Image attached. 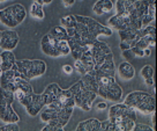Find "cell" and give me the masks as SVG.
<instances>
[{
	"label": "cell",
	"mask_w": 157,
	"mask_h": 131,
	"mask_svg": "<svg viewBox=\"0 0 157 131\" xmlns=\"http://www.w3.org/2000/svg\"><path fill=\"white\" fill-rule=\"evenodd\" d=\"M136 122V110L125 103H116L109 109V120L101 122V130L133 131Z\"/></svg>",
	"instance_id": "1"
},
{
	"label": "cell",
	"mask_w": 157,
	"mask_h": 131,
	"mask_svg": "<svg viewBox=\"0 0 157 131\" xmlns=\"http://www.w3.org/2000/svg\"><path fill=\"white\" fill-rule=\"evenodd\" d=\"M124 103L143 115H150L156 110V99L154 94L143 91H134L127 94Z\"/></svg>",
	"instance_id": "2"
},
{
	"label": "cell",
	"mask_w": 157,
	"mask_h": 131,
	"mask_svg": "<svg viewBox=\"0 0 157 131\" xmlns=\"http://www.w3.org/2000/svg\"><path fill=\"white\" fill-rule=\"evenodd\" d=\"M15 68L27 80L42 77L46 72V63L42 59H22L15 62Z\"/></svg>",
	"instance_id": "3"
},
{
	"label": "cell",
	"mask_w": 157,
	"mask_h": 131,
	"mask_svg": "<svg viewBox=\"0 0 157 131\" xmlns=\"http://www.w3.org/2000/svg\"><path fill=\"white\" fill-rule=\"evenodd\" d=\"M14 93L0 87V121L4 123H19L20 116L13 108Z\"/></svg>",
	"instance_id": "4"
},
{
	"label": "cell",
	"mask_w": 157,
	"mask_h": 131,
	"mask_svg": "<svg viewBox=\"0 0 157 131\" xmlns=\"http://www.w3.org/2000/svg\"><path fill=\"white\" fill-rule=\"evenodd\" d=\"M74 108L72 107H64L58 109L57 116L53 120L46 123V125L42 129V131H60L67 125L68 121L73 115Z\"/></svg>",
	"instance_id": "5"
},
{
	"label": "cell",
	"mask_w": 157,
	"mask_h": 131,
	"mask_svg": "<svg viewBox=\"0 0 157 131\" xmlns=\"http://www.w3.org/2000/svg\"><path fill=\"white\" fill-rule=\"evenodd\" d=\"M97 97V92L91 88H88L83 86L81 83V88L74 96L75 107L81 108L83 112H90L93 107V102Z\"/></svg>",
	"instance_id": "6"
},
{
	"label": "cell",
	"mask_w": 157,
	"mask_h": 131,
	"mask_svg": "<svg viewBox=\"0 0 157 131\" xmlns=\"http://www.w3.org/2000/svg\"><path fill=\"white\" fill-rule=\"evenodd\" d=\"M20 103L25 108V112L28 113V115L33 117L37 116L39 113L42 112V109L46 106V102H45L43 93L42 94H37V93L35 92L33 94L28 95L27 97H25Z\"/></svg>",
	"instance_id": "7"
},
{
	"label": "cell",
	"mask_w": 157,
	"mask_h": 131,
	"mask_svg": "<svg viewBox=\"0 0 157 131\" xmlns=\"http://www.w3.org/2000/svg\"><path fill=\"white\" fill-rule=\"evenodd\" d=\"M75 16H76V20H78V22H82L96 39H97L98 36H101V35L102 36H111L113 34V30L110 27H106V26L98 23L97 21H95L91 18L83 16V15H75Z\"/></svg>",
	"instance_id": "8"
},
{
	"label": "cell",
	"mask_w": 157,
	"mask_h": 131,
	"mask_svg": "<svg viewBox=\"0 0 157 131\" xmlns=\"http://www.w3.org/2000/svg\"><path fill=\"white\" fill-rule=\"evenodd\" d=\"M93 71L96 77H101V76H114L116 74V66H114V60H113L112 52L106 55L105 57L101 58L97 62H95Z\"/></svg>",
	"instance_id": "9"
},
{
	"label": "cell",
	"mask_w": 157,
	"mask_h": 131,
	"mask_svg": "<svg viewBox=\"0 0 157 131\" xmlns=\"http://www.w3.org/2000/svg\"><path fill=\"white\" fill-rule=\"evenodd\" d=\"M97 96H101L106 101L111 102H120L123 97V88L117 83L111 84L109 86H98Z\"/></svg>",
	"instance_id": "10"
},
{
	"label": "cell",
	"mask_w": 157,
	"mask_h": 131,
	"mask_svg": "<svg viewBox=\"0 0 157 131\" xmlns=\"http://www.w3.org/2000/svg\"><path fill=\"white\" fill-rule=\"evenodd\" d=\"M118 34L120 37L119 47L121 50L132 49L140 39V29H135V28H126V29L119 30Z\"/></svg>",
	"instance_id": "11"
},
{
	"label": "cell",
	"mask_w": 157,
	"mask_h": 131,
	"mask_svg": "<svg viewBox=\"0 0 157 131\" xmlns=\"http://www.w3.org/2000/svg\"><path fill=\"white\" fill-rule=\"evenodd\" d=\"M58 44L59 41L54 39L50 33L45 34L40 39V49H42L43 54L46 55V56H50V57H53V58L61 57V55L59 52Z\"/></svg>",
	"instance_id": "12"
},
{
	"label": "cell",
	"mask_w": 157,
	"mask_h": 131,
	"mask_svg": "<svg viewBox=\"0 0 157 131\" xmlns=\"http://www.w3.org/2000/svg\"><path fill=\"white\" fill-rule=\"evenodd\" d=\"M20 42L19 34L13 29H7L1 31V39H0V48L2 50H10L13 51Z\"/></svg>",
	"instance_id": "13"
},
{
	"label": "cell",
	"mask_w": 157,
	"mask_h": 131,
	"mask_svg": "<svg viewBox=\"0 0 157 131\" xmlns=\"http://www.w3.org/2000/svg\"><path fill=\"white\" fill-rule=\"evenodd\" d=\"M14 97L15 100H17L19 102H21L25 97H27L28 95L34 93V88L30 85L29 80L25 79L23 77H21L17 79V81L15 83L14 87Z\"/></svg>",
	"instance_id": "14"
},
{
	"label": "cell",
	"mask_w": 157,
	"mask_h": 131,
	"mask_svg": "<svg viewBox=\"0 0 157 131\" xmlns=\"http://www.w3.org/2000/svg\"><path fill=\"white\" fill-rule=\"evenodd\" d=\"M69 45V50H71V55L73 56L74 59H80L81 56L90 49V45H87L86 43H83L82 41L75 39V37H68L67 39Z\"/></svg>",
	"instance_id": "15"
},
{
	"label": "cell",
	"mask_w": 157,
	"mask_h": 131,
	"mask_svg": "<svg viewBox=\"0 0 157 131\" xmlns=\"http://www.w3.org/2000/svg\"><path fill=\"white\" fill-rule=\"evenodd\" d=\"M90 52H91V56L94 58V62H97L101 58L105 57L106 55L111 54V49L105 42H102V41H98L96 39L91 45H90Z\"/></svg>",
	"instance_id": "16"
},
{
	"label": "cell",
	"mask_w": 157,
	"mask_h": 131,
	"mask_svg": "<svg viewBox=\"0 0 157 131\" xmlns=\"http://www.w3.org/2000/svg\"><path fill=\"white\" fill-rule=\"evenodd\" d=\"M15 62H16V59H15L13 51L2 50V52L0 54V66H1L2 72L13 68V66L15 65Z\"/></svg>",
	"instance_id": "17"
},
{
	"label": "cell",
	"mask_w": 157,
	"mask_h": 131,
	"mask_svg": "<svg viewBox=\"0 0 157 131\" xmlns=\"http://www.w3.org/2000/svg\"><path fill=\"white\" fill-rule=\"evenodd\" d=\"M117 71L119 77L124 79V80H131L135 76V68L127 60H125V62L119 64L117 68Z\"/></svg>",
	"instance_id": "18"
},
{
	"label": "cell",
	"mask_w": 157,
	"mask_h": 131,
	"mask_svg": "<svg viewBox=\"0 0 157 131\" xmlns=\"http://www.w3.org/2000/svg\"><path fill=\"white\" fill-rule=\"evenodd\" d=\"M76 131H99L101 130V121L98 118H88L86 121L80 122L76 125Z\"/></svg>",
	"instance_id": "19"
},
{
	"label": "cell",
	"mask_w": 157,
	"mask_h": 131,
	"mask_svg": "<svg viewBox=\"0 0 157 131\" xmlns=\"http://www.w3.org/2000/svg\"><path fill=\"white\" fill-rule=\"evenodd\" d=\"M60 92H61V88H60V86H59L58 84L52 83V84H50L49 86H46V88H45L44 92H43L45 102H46V106H48L49 103H51L52 101H54V100L59 96Z\"/></svg>",
	"instance_id": "20"
},
{
	"label": "cell",
	"mask_w": 157,
	"mask_h": 131,
	"mask_svg": "<svg viewBox=\"0 0 157 131\" xmlns=\"http://www.w3.org/2000/svg\"><path fill=\"white\" fill-rule=\"evenodd\" d=\"M114 7L112 0H97L93 6V12L96 15H102L104 13L111 12Z\"/></svg>",
	"instance_id": "21"
},
{
	"label": "cell",
	"mask_w": 157,
	"mask_h": 131,
	"mask_svg": "<svg viewBox=\"0 0 157 131\" xmlns=\"http://www.w3.org/2000/svg\"><path fill=\"white\" fill-rule=\"evenodd\" d=\"M0 22L4 26H6L7 28H10V29L16 28L19 26V23L13 18V15H12L8 7H5V8L0 10Z\"/></svg>",
	"instance_id": "22"
},
{
	"label": "cell",
	"mask_w": 157,
	"mask_h": 131,
	"mask_svg": "<svg viewBox=\"0 0 157 131\" xmlns=\"http://www.w3.org/2000/svg\"><path fill=\"white\" fill-rule=\"evenodd\" d=\"M10 13L13 15L14 20L17 23H22L25 19L27 18V10L25 8V6L21 5V4H15V5L8 6Z\"/></svg>",
	"instance_id": "23"
},
{
	"label": "cell",
	"mask_w": 157,
	"mask_h": 131,
	"mask_svg": "<svg viewBox=\"0 0 157 131\" xmlns=\"http://www.w3.org/2000/svg\"><path fill=\"white\" fill-rule=\"evenodd\" d=\"M50 34L52 35L56 39H58V41H67L69 37L67 29L64 28L63 26H56L53 28H51Z\"/></svg>",
	"instance_id": "24"
},
{
	"label": "cell",
	"mask_w": 157,
	"mask_h": 131,
	"mask_svg": "<svg viewBox=\"0 0 157 131\" xmlns=\"http://www.w3.org/2000/svg\"><path fill=\"white\" fill-rule=\"evenodd\" d=\"M80 60H81V63L83 64L84 68L87 70V73L94 70L95 62H94V58H93V56H91V52H90V49H89V50H87V51H86V52L81 56Z\"/></svg>",
	"instance_id": "25"
},
{
	"label": "cell",
	"mask_w": 157,
	"mask_h": 131,
	"mask_svg": "<svg viewBox=\"0 0 157 131\" xmlns=\"http://www.w3.org/2000/svg\"><path fill=\"white\" fill-rule=\"evenodd\" d=\"M135 1H136V0H117L116 4H114L116 13H117V14H120V13L126 12L131 6H133V4H134Z\"/></svg>",
	"instance_id": "26"
},
{
	"label": "cell",
	"mask_w": 157,
	"mask_h": 131,
	"mask_svg": "<svg viewBox=\"0 0 157 131\" xmlns=\"http://www.w3.org/2000/svg\"><path fill=\"white\" fill-rule=\"evenodd\" d=\"M60 24L66 28V29H69V28H75L76 24H78V20H76V16L73 14H68L66 16H63L60 19Z\"/></svg>",
	"instance_id": "27"
},
{
	"label": "cell",
	"mask_w": 157,
	"mask_h": 131,
	"mask_svg": "<svg viewBox=\"0 0 157 131\" xmlns=\"http://www.w3.org/2000/svg\"><path fill=\"white\" fill-rule=\"evenodd\" d=\"M30 16L37 20H43L44 19V10H43V6H38L33 2V5L30 7Z\"/></svg>",
	"instance_id": "28"
},
{
	"label": "cell",
	"mask_w": 157,
	"mask_h": 131,
	"mask_svg": "<svg viewBox=\"0 0 157 131\" xmlns=\"http://www.w3.org/2000/svg\"><path fill=\"white\" fill-rule=\"evenodd\" d=\"M140 74H141V77L143 79H147V78H151L154 77V74H155V70L152 68L151 65H149V64H146L142 68H141V71H140Z\"/></svg>",
	"instance_id": "29"
},
{
	"label": "cell",
	"mask_w": 157,
	"mask_h": 131,
	"mask_svg": "<svg viewBox=\"0 0 157 131\" xmlns=\"http://www.w3.org/2000/svg\"><path fill=\"white\" fill-rule=\"evenodd\" d=\"M58 48L59 52H60L61 56H68L71 54V50H69V45L67 41H59Z\"/></svg>",
	"instance_id": "30"
},
{
	"label": "cell",
	"mask_w": 157,
	"mask_h": 131,
	"mask_svg": "<svg viewBox=\"0 0 157 131\" xmlns=\"http://www.w3.org/2000/svg\"><path fill=\"white\" fill-rule=\"evenodd\" d=\"M133 131H155V129L152 126L148 125V124H143V123H137L135 122Z\"/></svg>",
	"instance_id": "31"
},
{
	"label": "cell",
	"mask_w": 157,
	"mask_h": 131,
	"mask_svg": "<svg viewBox=\"0 0 157 131\" xmlns=\"http://www.w3.org/2000/svg\"><path fill=\"white\" fill-rule=\"evenodd\" d=\"M20 130L19 123H5L0 126V131H17Z\"/></svg>",
	"instance_id": "32"
},
{
	"label": "cell",
	"mask_w": 157,
	"mask_h": 131,
	"mask_svg": "<svg viewBox=\"0 0 157 131\" xmlns=\"http://www.w3.org/2000/svg\"><path fill=\"white\" fill-rule=\"evenodd\" d=\"M74 68L78 71L80 74H82V76H84L86 73H87V70L84 68L83 64L81 63V60L80 59H75V63H74Z\"/></svg>",
	"instance_id": "33"
},
{
	"label": "cell",
	"mask_w": 157,
	"mask_h": 131,
	"mask_svg": "<svg viewBox=\"0 0 157 131\" xmlns=\"http://www.w3.org/2000/svg\"><path fill=\"white\" fill-rule=\"evenodd\" d=\"M123 57L126 59L127 62H129L131 58H134V55H133L131 49H127V50H123Z\"/></svg>",
	"instance_id": "34"
},
{
	"label": "cell",
	"mask_w": 157,
	"mask_h": 131,
	"mask_svg": "<svg viewBox=\"0 0 157 131\" xmlns=\"http://www.w3.org/2000/svg\"><path fill=\"white\" fill-rule=\"evenodd\" d=\"M131 50H132V52H133V55H134V57H144L142 49H139V48H136V47H133Z\"/></svg>",
	"instance_id": "35"
},
{
	"label": "cell",
	"mask_w": 157,
	"mask_h": 131,
	"mask_svg": "<svg viewBox=\"0 0 157 131\" xmlns=\"http://www.w3.org/2000/svg\"><path fill=\"white\" fill-rule=\"evenodd\" d=\"M74 71V68L72 65H68V64H66V65H64L63 66V72L65 73V74H72Z\"/></svg>",
	"instance_id": "36"
},
{
	"label": "cell",
	"mask_w": 157,
	"mask_h": 131,
	"mask_svg": "<svg viewBox=\"0 0 157 131\" xmlns=\"http://www.w3.org/2000/svg\"><path fill=\"white\" fill-rule=\"evenodd\" d=\"M106 108H108V103L106 102H98L97 104H96V109L97 110H104Z\"/></svg>",
	"instance_id": "37"
},
{
	"label": "cell",
	"mask_w": 157,
	"mask_h": 131,
	"mask_svg": "<svg viewBox=\"0 0 157 131\" xmlns=\"http://www.w3.org/2000/svg\"><path fill=\"white\" fill-rule=\"evenodd\" d=\"M144 84L147 85L148 87H151L152 85H155V79H154V77H151V78H147V79H144Z\"/></svg>",
	"instance_id": "38"
},
{
	"label": "cell",
	"mask_w": 157,
	"mask_h": 131,
	"mask_svg": "<svg viewBox=\"0 0 157 131\" xmlns=\"http://www.w3.org/2000/svg\"><path fill=\"white\" fill-rule=\"evenodd\" d=\"M63 4L65 7H72L75 4V0H63Z\"/></svg>",
	"instance_id": "39"
},
{
	"label": "cell",
	"mask_w": 157,
	"mask_h": 131,
	"mask_svg": "<svg viewBox=\"0 0 157 131\" xmlns=\"http://www.w3.org/2000/svg\"><path fill=\"white\" fill-rule=\"evenodd\" d=\"M143 55L144 57H150L151 56V48H147L143 50Z\"/></svg>",
	"instance_id": "40"
},
{
	"label": "cell",
	"mask_w": 157,
	"mask_h": 131,
	"mask_svg": "<svg viewBox=\"0 0 157 131\" xmlns=\"http://www.w3.org/2000/svg\"><path fill=\"white\" fill-rule=\"evenodd\" d=\"M150 115H151V123H152L151 126L154 128V129H156V117H155V112L151 113Z\"/></svg>",
	"instance_id": "41"
},
{
	"label": "cell",
	"mask_w": 157,
	"mask_h": 131,
	"mask_svg": "<svg viewBox=\"0 0 157 131\" xmlns=\"http://www.w3.org/2000/svg\"><path fill=\"white\" fill-rule=\"evenodd\" d=\"M34 4L38 6H44V2H43V0H34Z\"/></svg>",
	"instance_id": "42"
},
{
	"label": "cell",
	"mask_w": 157,
	"mask_h": 131,
	"mask_svg": "<svg viewBox=\"0 0 157 131\" xmlns=\"http://www.w3.org/2000/svg\"><path fill=\"white\" fill-rule=\"evenodd\" d=\"M53 0H43V2H44V5H49V4H51Z\"/></svg>",
	"instance_id": "43"
},
{
	"label": "cell",
	"mask_w": 157,
	"mask_h": 131,
	"mask_svg": "<svg viewBox=\"0 0 157 131\" xmlns=\"http://www.w3.org/2000/svg\"><path fill=\"white\" fill-rule=\"evenodd\" d=\"M1 73H2V70H1V66H0V74H1Z\"/></svg>",
	"instance_id": "44"
},
{
	"label": "cell",
	"mask_w": 157,
	"mask_h": 131,
	"mask_svg": "<svg viewBox=\"0 0 157 131\" xmlns=\"http://www.w3.org/2000/svg\"><path fill=\"white\" fill-rule=\"evenodd\" d=\"M4 1H7V0H0V2H4Z\"/></svg>",
	"instance_id": "45"
},
{
	"label": "cell",
	"mask_w": 157,
	"mask_h": 131,
	"mask_svg": "<svg viewBox=\"0 0 157 131\" xmlns=\"http://www.w3.org/2000/svg\"><path fill=\"white\" fill-rule=\"evenodd\" d=\"M0 39H1V31H0Z\"/></svg>",
	"instance_id": "46"
}]
</instances>
